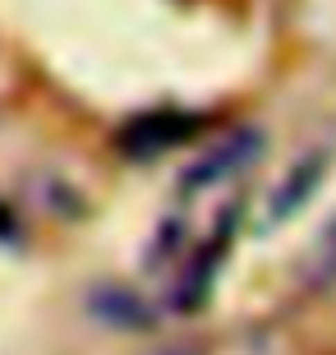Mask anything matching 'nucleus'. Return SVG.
I'll return each instance as SVG.
<instances>
[{"label": "nucleus", "instance_id": "nucleus-1", "mask_svg": "<svg viewBox=\"0 0 336 355\" xmlns=\"http://www.w3.org/2000/svg\"><path fill=\"white\" fill-rule=\"evenodd\" d=\"M198 130H203V120L189 116V111H148V116L130 120V125L120 130L116 144H120L125 157H157V153L194 139Z\"/></svg>", "mask_w": 336, "mask_h": 355}, {"label": "nucleus", "instance_id": "nucleus-2", "mask_svg": "<svg viewBox=\"0 0 336 355\" xmlns=\"http://www.w3.org/2000/svg\"><path fill=\"white\" fill-rule=\"evenodd\" d=\"M258 148H263L258 130H240V134H231V139H221L217 148H207L203 157L184 171L180 189H184V194H203V189H212V184L231 180V175H240L249 162L258 157Z\"/></svg>", "mask_w": 336, "mask_h": 355}, {"label": "nucleus", "instance_id": "nucleus-3", "mask_svg": "<svg viewBox=\"0 0 336 355\" xmlns=\"http://www.w3.org/2000/svg\"><path fill=\"white\" fill-rule=\"evenodd\" d=\"M323 175H327V153H309V157H299L295 166L281 175V184L272 189L267 212H263V231H276V226L290 222V217H295V212L313 198V189L323 184Z\"/></svg>", "mask_w": 336, "mask_h": 355}, {"label": "nucleus", "instance_id": "nucleus-4", "mask_svg": "<svg viewBox=\"0 0 336 355\" xmlns=\"http://www.w3.org/2000/svg\"><path fill=\"white\" fill-rule=\"evenodd\" d=\"M92 309H97L111 328H148V304H143L134 291L106 286V291L92 295Z\"/></svg>", "mask_w": 336, "mask_h": 355}, {"label": "nucleus", "instance_id": "nucleus-5", "mask_svg": "<svg viewBox=\"0 0 336 355\" xmlns=\"http://www.w3.org/2000/svg\"><path fill=\"white\" fill-rule=\"evenodd\" d=\"M299 277H304L313 291L336 286V217L327 222L323 236L313 240V250H309V259H304V268H299Z\"/></svg>", "mask_w": 336, "mask_h": 355}, {"label": "nucleus", "instance_id": "nucleus-6", "mask_svg": "<svg viewBox=\"0 0 336 355\" xmlns=\"http://www.w3.org/2000/svg\"><path fill=\"white\" fill-rule=\"evenodd\" d=\"M152 355H194L189 346H166V351H152Z\"/></svg>", "mask_w": 336, "mask_h": 355}]
</instances>
